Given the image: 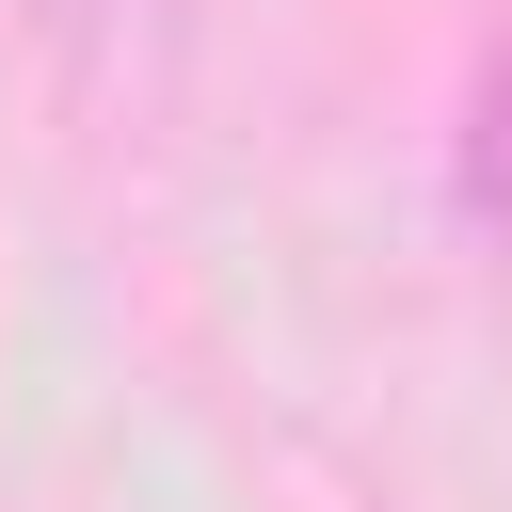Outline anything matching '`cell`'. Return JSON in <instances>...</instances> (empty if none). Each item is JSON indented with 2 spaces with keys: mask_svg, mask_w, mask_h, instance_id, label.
Segmentation results:
<instances>
[{
  "mask_svg": "<svg viewBox=\"0 0 512 512\" xmlns=\"http://www.w3.org/2000/svg\"><path fill=\"white\" fill-rule=\"evenodd\" d=\"M448 160H464V224L512 256V32L464 64V144H448Z\"/></svg>",
  "mask_w": 512,
  "mask_h": 512,
  "instance_id": "obj_1",
  "label": "cell"
}]
</instances>
